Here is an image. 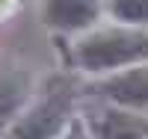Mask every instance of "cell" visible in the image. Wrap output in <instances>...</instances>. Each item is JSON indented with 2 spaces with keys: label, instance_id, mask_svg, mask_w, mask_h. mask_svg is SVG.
<instances>
[{
  "label": "cell",
  "instance_id": "cell-1",
  "mask_svg": "<svg viewBox=\"0 0 148 139\" xmlns=\"http://www.w3.org/2000/svg\"><path fill=\"white\" fill-rule=\"evenodd\" d=\"M74 59L89 74H116L148 62V27H101L80 36Z\"/></svg>",
  "mask_w": 148,
  "mask_h": 139
},
{
  "label": "cell",
  "instance_id": "cell-2",
  "mask_svg": "<svg viewBox=\"0 0 148 139\" xmlns=\"http://www.w3.org/2000/svg\"><path fill=\"white\" fill-rule=\"evenodd\" d=\"M74 92L68 83H53L39 101L21 112L6 130V139H59L71 124Z\"/></svg>",
  "mask_w": 148,
  "mask_h": 139
},
{
  "label": "cell",
  "instance_id": "cell-3",
  "mask_svg": "<svg viewBox=\"0 0 148 139\" xmlns=\"http://www.w3.org/2000/svg\"><path fill=\"white\" fill-rule=\"evenodd\" d=\"M95 92L104 95L113 107L145 110V107H148V62L104 77L101 83L95 86Z\"/></svg>",
  "mask_w": 148,
  "mask_h": 139
},
{
  "label": "cell",
  "instance_id": "cell-4",
  "mask_svg": "<svg viewBox=\"0 0 148 139\" xmlns=\"http://www.w3.org/2000/svg\"><path fill=\"white\" fill-rule=\"evenodd\" d=\"M92 139H148V116L125 107H101L86 121Z\"/></svg>",
  "mask_w": 148,
  "mask_h": 139
},
{
  "label": "cell",
  "instance_id": "cell-5",
  "mask_svg": "<svg viewBox=\"0 0 148 139\" xmlns=\"http://www.w3.org/2000/svg\"><path fill=\"white\" fill-rule=\"evenodd\" d=\"M33 95V77L27 68L12 65V62H0V127H12L24 110L30 107Z\"/></svg>",
  "mask_w": 148,
  "mask_h": 139
},
{
  "label": "cell",
  "instance_id": "cell-6",
  "mask_svg": "<svg viewBox=\"0 0 148 139\" xmlns=\"http://www.w3.org/2000/svg\"><path fill=\"white\" fill-rule=\"evenodd\" d=\"M101 9V0H45V24L59 33H83L98 24Z\"/></svg>",
  "mask_w": 148,
  "mask_h": 139
},
{
  "label": "cell",
  "instance_id": "cell-7",
  "mask_svg": "<svg viewBox=\"0 0 148 139\" xmlns=\"http://www.w3.org/2000/svg\"><path fill=\"white\" fill-rule=\"evenodd\" d=\"M107 12L125 27H148V0H107Z\"/></svg>",
  "mask_w": 148,
  "mask_h": 139
},
{
  "label": "cell",
  "instance_id": "cell-8",
  "mask_svg": "<svg viewBox=\"0 0 148 139\" xmlns=\"http://www.w3.org/2000/svg\"><path fill=\"white\" fill-rule=\"evenodd\" d=\"M59 139H92V133H89V127H86L83 118H71V124L65 127V133Z\"/></svg>",
  "mask_w": 148,
  "mask_h": 139
}]
</instances>
